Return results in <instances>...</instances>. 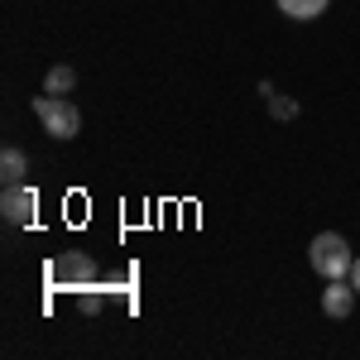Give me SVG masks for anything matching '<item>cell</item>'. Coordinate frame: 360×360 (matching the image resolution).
I'll use <instances>...</instances> for the list:
<instances>
[{"label": "cell", "instance_id": "8", "mask_svg": "<svg viewBox=\"0 0 360 360\" xmlns=\"http://www.w3.org/2000/svg\"><path fill=\"white\" fill-rule=\"evenodd\" d=\"M72 86H77V72H72V68H63V63L49 68V77H44V91H49V96H68Z\"/></svg>", "mask_w": 360, "mask_h": 360}, {"label": "cell", "instance_id": "5", "mask_svg": "<svg viewBox=\"0 0 360 360\" xmlns=\"http://www.w3.org/2000/svg\"><path fill=\"white\" fill-rule=\"evenodd\" d=\"M351 307H356V283H351V278H327L322 312H327V317H351Z\"/></svg>", "mask_w": 360, "mask_h": 360}, {"label": "cell", "instance_id": "1", "mask_svg": "<svg viewBox=\"0 0 360 360\" xmlns=\"http://www.w3.org/2000/svg\"><path fill=\"white\" fill-rule=\"evenodd\" d=\"M49 283L63 288V293H86V288H96V283H101V269H96V259H91V255L68 250V255H58L53 264H49Z\"/></svg>", "mask_w": 360, "mask_h": 360}, {"label": "cell", "instance_id": "11", "mask_svg": "<svg viewBox=\"0 0 360 360\" xmlns=\"http://www.w3.org/2000/svg\"><path fill=\"white\" fill-rule=\"evenodd\" d=\"M101 288H106V293H130V274H111Z\"/></svg>", "mask_w": 360, "mask_h": 360}, {"label": "cell", "instance_id": "9", "mask_svg": "<svg viewBox=\"0 0 360 360\" xmlns=\"http://www.w3.org/2000/svg\"><path fill=\"white\" fill-rule=\"evenodd\" d=\"M101 298H106V288H101V283H96V288H86V293H77L82 317H96V312H101Z\"/></svg>", "mask_w": 360, "mask_h": 360}, {"label": "cell", "instance_id": "4", "mask_svg": "<svg viewBox=\"0 0 360 360\" xmlns=\"http://www.w3.org/2000/svg\"><path fill=\"white\" fill-rule=\"evenodd\" d=\"M34 207H39V197H34V188H25V183L5 188V197H0V217L10 226H29L34 221Z\"/></svg>", "mask_w": 360, "mask_h": 360}, {"label": "cell", "instance_id": "10", "mask_svg": "<svg viewBox=\"0 0 360 360\" xmlns=\"http://www.w3.org/2000/svg\"><path fill=\"white\" fill-rule=\"evenodd\" d=\"M269 115H274V120H293V115H298V101H293V96H269Z\"/></svg>", "mask_w": 360, "mask_h": 360}, {"label": "cell", "instance_id": "12", "mask_svg": "<svg viewBox=\"0 0 360 360\" xmlns=\"http://www.w3.org/2000/svg\"><path fill=\"white\" fill-rule=\"evenodd\" d=\"M346 278L356 283V293H360V255H356V264H351V274H346Z\"/></svg>", "mask_w": 360, "mask_h": 360}, {"label": "cell", "instance_id": "7", "mask_svg": "<svg viewBox=\"0 0 360 360\" xmlns=\"http://www.w3.org/2000/svg\"><path fill=\"white\" fill-rule=\"evenodd\" d=\"M327 5H332V0H278V10H283L288 20H317Z\"/></svg>", "mask_w": 360, "mask_h": 360}, {"label": "cell", "instance_id": "2", "mask_svg": "<svg viewBox=\"0 0 360 360\" xmlns=\"http://www.w3.org/2000/svg\"><path fill=\"white\" fill-rule=\"evenodd\" d=\"M307 259H312V269H317L322 278H346V274H351V264H356V255H351V245H346V236H336V231L312 236Z\"/></svg>", "mask_w": 360, "mask_h": 360}, {"label": "cell", "instance_id": "3", "mask_svg": "<svg viewBox=\"0 0 360 360\" xmlns=\"http://www.w3.org/2000/svg\"><path fill=\"white\" fill-rule=\"evenodd\" d=\"M34 115H39V125L53 139H72L82 130V115H77V106H72L68 96H49V91L34 96Z\"/></svg>", "mask_w": 360, "mask_h": 360}, {"label": "cell", "instance_id": "6", "mask_svg": "<svg viewBox=\"0 0 360 360\" xmlns=\"http://www.w3.org/2000/svg\"><path fill=\"white\" fill-rule=\"evenodd\" d=\"M25 173H29V159H25V149H5L0 154V178H5V188H15V183H25Z\"/></svg>", "mask_w": 360, "mask_h": 360}]
</instances>
